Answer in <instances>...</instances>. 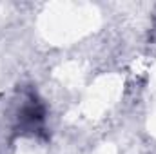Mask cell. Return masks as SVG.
<instances>
[{
    "label": "cell",
    "mask_w": 156,
    "mask_h": 154,
    "mask_svg": "<svg viewBox=\"0 0 156 154\" xmlns=\"http://www.w3.org/2000/svg\"><path fill=\"white\" fill-rule=\"evenodd\" d=\"M18 121H20L22 129H26V131H37L42 125V121H44V107L40 105L35 98L27 100V103H24L22 109H20Z\"/></svg>",
    "instance_id": "cell-1"
}]
</instances>
